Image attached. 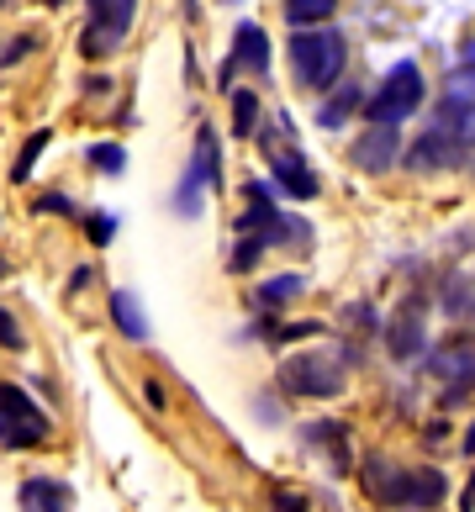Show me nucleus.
Returning <instances> with one entry per match:
<instances>
[{"label": "nucleus", "mask_w": 475, "mask_h": 512, "mask_svg": "<svg viewBox=\"0 0 475 512\" xmlns=\"http://www.w3.org/2000/svg\"><path fill=\"white\" fill-rule=\"evenodd\" d=\"M6 275H11V264H6V259H0V280H6Z\"/></svg>", "instance_id": "35"}, {"label": "nucleus", "mask_w": 475, "mask_h": 512, "mask_svg": "<svg viewBox=\"0 0 475 512\" xmlns=\"http://www.w3.org/2000/svg\"><path fill=\"white\" fill-rule=\"evenodd\" d=\"M460 512H475V470H470V481H465V491H460Z\"/></svg>", "instance_id": "32"}, {"label": "nucleus", "mask_w": 475, "mask_h": 512, "mask_svg": "<svg viewBox=\"0 0 475 512\" xmlns=\"http://www.w3.org/2000/svg\"><path fill=\"white\" fill-rule=\"evenodd\" d=\"M32 48H37V37H16V43H11L6 53H0V59H6V64H16V59H27Z\"/></svg>", "instance_id": "29"}, {"label": "nucleus", "mask_w": 475, "mask_h": 512, "mask_svg": "<svg viewBox=\"0 0 475 512\" xmlns=\"http://www.w3.org/2000/svg\"><path fill=\"white\" fill-rule=\"evenodd\" d=\"M90 286V264H80V270H74V280H69V291H85Z\"/></svg>", "instance_id": "33"}, {"label": "nucleus", "mask_w": 475, "mask_h": 512, "mask_svg": "<svg viewBox=\"0 0 475 512\" xmlns=\"http://www.w3.org/2000/svg\"><path fill=\"white\" fill-rule=\"evenodd\" d=\"M354 111H365V90H359L354 80H349V85L338 80V85L328 90V101L317 106V127H344Z\"/></svg>", "instance_id": "15"}, {"label": "nucleus", "mask_w": 475, "mask_h": 512, "mask_svg": "<svg viewBox=\"0 0 475 512\" xmlns=\"http://www.w3.org/2000/svg\"><path fill=\"white\" fill-rule=\"evenodd\" d=\"M460 138H465V148H475V106L460 111Z\"/></svg>", "instance_id": "31"}, {"label": "nucleus", "mask_w": 475, "mask_h": 512, "mask_svg": "<svg viewBox=\"0 0 475 512\" xmlns=\"http://www.w3.org/2000/svg\"><path fill=\"white\" fill-rule=\"evenodd\" d=\"M460 449H465V454H470V460H475V423L465 428V439H460Z\"/></svg>", "instance_id": "34"}, {"label": "nucleus", "mask_w": 475, "mask_h": 512, "mask_svg": "<svg viewBox=\"0 0 475 512\" xmlns=\"http://www.w3.org/2000/svg\"><path fill=\"white\" fill-rule=\"evenodd\" d=\"M0 349H11V354L27 349V333H22V322H16L11 307H0Z\"/></svg>", "instance_id": "26"}, {"label": "nucleus", "mask_w": 475, "mask_h": 512, "mask_svg": "<svg viewBox=\"0 0 475 512\" xmlns=\"http://www.w3.org/2000/svg\"><path fill=\"white\" fill-rule=\"evenodd\" d=\"M238 69H254V74H270V37H264V27L254 22H238L233 32V53H227Z\"/></svg>", "instance_id": "14"}, {"label": "nucleus", "mask_w": 475, "mask_h": 512, "mask_svg": "<svg viewBox=\"0 0 475 512\" xmlns=\"http://www.w3.org/2000/svg\"><path fill=\"white\" fill-rule=\"evenodd\" d=\"M449 502V476L439 465H417L412 470V497H407V507H423V512H439Z\"/></svg>", "instance_id": "16"}, {"label": "nucleus", "mask_w": 475, "mask_h": 512, "mask_svg": "<svg viewBox=\"0 0 475 512\" xmlns=\"http://www.w3.org/2000/svg\"><path fill=\"white\" fill-rule=\"evenodd\" d=\"M85 238L95 243V249H106V243L117 238V212H90L85 217Z\"/></svg>", "instance_id": "25"}, {"label": "nucleus", "mask_w": 475, "mask_h": 512, "mask_svg": "<svg viewBox=\"0 0 475 512\" xmlns=\"http://www.w3.org/2000/svg\"><path fill=\"white\" fill-rule=\"evenodd\" d=\"M32 212H43V217H48V212H53V217H74V201H69L64 191H43V196L32 201Z\"/></svg>", "instance_id": "28"}, {"label": "nucleus", "mask_w": 475, "mask_h": 512, "mask_svg": "<svg viewBox=\"0 0 475 512\" xmlns=\"http://www.w3.org/2000/svg\"><path fill=\"white\" fill-rule=\"evenodd\" d=\"M190 164L206 175V191H222V143H217V127H201V132H196Z\"/></svg>", "instance_id": "17"}, {"label": "nucleus", "mask_w": 475, "mask_h": 512, "mask_svg": "<svg viewBox=\"0 0 475 512\" xmlns=\"http://www.w3.org/2000/svg\"><path fill=\"white\" fill-rule=\"evenodd\" d=\"M386 349H391V359H417L428 349V328H423V296H412L407 307H396L391 312V322H386Z\"/></svg>", "instance_id": "8"}, {"label": "nucleus", "mask_w": 475, "mask_h": 512, "mask_svg": "<svg viewBox=\"0 0 475 512\" xmlns=\"http://www.w3.org/2000/svg\"><path fill=\"white\" fill-rule=\"evenodd\" d=\"M465 154H470V148H465V138H460V111L444 106L439 117H433V127L412 143L407 164L417 169V175H433V169H454Z\"/></svg>", "instance_id": "5"}, {"label": "nucleus", "mask_w": 475, "mask_h": 512, "mask_svg": "<svg viewBox=\"0 0 475 512\" xmlns=\"http://www.w3.org/2000/svg\"><path fill=\"white\" fill-rule=\"evenodd\" d=\"M344 64H349L344 32H333V27H301L291 37V74H296L301 90H312V96H328V90L344 80Z\"/></svg>", "instance_id": "1"}, {"label": "nucleus", "mask_w": 475, "mask_h": 512, "mask_svg": "<svg viewBox=\"0 0 475 512\" xmlns=\"http://www.w3.org/2000/svg\"><path fill=\"white\" fill-rule=\"evenodd\" d=\"M359 486H365V497L380 502V507H407V497H412V470L396 465L391 454H370V460L359 465Z\"/></svg>", "instance_id": "6"}, {"label": "nucleus", "mask_w": 475, "mask_h": 512, "mask_svg": "<svg viewBox=\"0 0 475 512\" xmlns=\"http://www.w3.org/2000/svg\"><path fill=\"white\" fill-rule=\"evenodd\" d=\"M143 396H148V407H154V412H164V407H169V396L159 391V381H143Z\"/></svg>", "instance_id": "30"}, {"label": "nucleus", "mask_w": 475, "mask_h": 512, "mask_svg": "<svg viewBox=\"0 0 475 512\" xmlns=\"http://www.w3.org/2000/svg\"><path fill=\"white\" fill-rule=\"evenodd\" d=\"M428 101V80L417 64H396L386 80L375 85V96H365V117L370 127H402L407 117H417Z\"/></svg>", "instance_id": "3"}, {"label": "nucleus", "mask_w": 475, "mask_h": 512, "mask_svg": "<svg viewBox=\"0 0 475 512\" xmlns=\"http://www.w3.org/2000/svg\"><path fill=\"white\" fill-rule=\"evenodd\" d=\"M349 159H354V169H365V175H386V169L402 159V132L396 127H365L349 143Z\"/></svg>", "instance_id": "9"}, {"label": "nucleus", "mask_w": 475, "mask_h": 512, "mask_svg": "<svg viewBox=\"0 0 475 512\" xmlns=\"http://www.w3.org/2000/svg\"><path fill=\"white\" fill-rule=\"evenodd\" d=\"M344 359L349 354H322V349L285 354L280 359V391L296 396V402H333V396H344Z\"/></svg>", "instance_id": "2"}, {"label": "nucleus", "mask_w": 475, "mask_h": 512, "mask_svg": "<svg viewBox=\"0 0 475 512\" xmlns=\"http://www.w3.org/2000/svg\"><path fill=\"white\" fill-rule=\"evenodd\" d=\"M391 512H423V507H391Z\"/></svg>", "instance_id": "36"}, {"label": "nucleus", "mask_w": 475, "mask_h": 512, "mask_svg": "<svg viewBox=\"0 0 475 512\" xmlns=\"http://www.w3.org/2000/svg\"><path fill=\"white\" fill-rule=\"evenodd\" d=\"M301 291H307V275H270V280L254 291V301H259L264 312H280V307H291Z\"/></svg>", "instance_id": "18"}, {"label": "nucleus", "mask_w": 475, "mask_h": 512, "mask_svg": "<svg viewBox=\"0 0 475 512\" xmlns=\"http://www.w3.org/2000/svg\"><path fill=\"white\" fill-rule=\"evenodd\" d=\"M428 375L444 386H475V333H449L444 344H433L428 354Z\"/></svg>", "instance_id": "7"}, {"label": "nucleus", "mask_w": 475, "mask_h": 512, "mask_svg": "<svg viewBox=\"0 0 475 512\" xmlns=\"http://www.w3.org/2000/svg\"><path fill=\"white\" fill-rule=\"evenodd\" d=\"M85 164L95 169V175H111V180H117L122 169H127V148H122V143H90V148H85Z\"/></svg>", "instance_id": "22"}, {"label": "nucleus", "mask_w": 475, "mask_h": 512, "mask_svg": "<svg viewBox=\"0 0 475 512\" xmlns=\"http://www.w3.org/2000/svg\"><path fill=\"white\" fill-rule=\"evenodd\" d=\"M301 444H307V449H328V460H333L338 476H344V470L354 465L349 428H344V423H333V417H322V423H307V428H301Z\"/></svg>", "instance_id": "12"}, {"label": "nucleus", "mask_w": 475, "mask_h": 512, "mask_svg": "<svg viewBox=\"0 0 475 512\" xmlns=\"http://www.w3.org/2000/svg\"><path fill=\"white\" fill-rule=\"evenodd\" d=\"M333 11H338V0H285V22H291L296 32L301 27H322Z\"/></svg>", "instance_id": "21"}, {"label": "nucleus", "mask_w": 475, "mask_h": 512, "mask_svg": "<svg viewBox=\"0 0 475 512\" xmlns=\"http://www.w3.org/2000/svg\"><path fill=\"white\" fill-rule=\"evenodd\" d=\"M16 507L22 512H74V486L64 476H22Z\"/></svg>", "instance_id": "10"}, {"label": "nucleus", "mask_w": 475, "mask_h": 512, "mask_svg": "<svg viewBox=\"0 0 475 512\" xmlns=\"http://www.w3.org/2000/svg\"><path fill=\"white\" fill-rule=\"evenodd\" d=\"M270 175H275V185L291 201H312L317 191H322V180H317V169L301 159V154H291V148H285V154H275L270 159Z\"/></svg>", "instance_id": "11"}, {"label": "nucleus", "mask_w": 475, "mask_h": 512, "mask_svg": "<svg viewBox=\"0 0 475 512\" xmlns=\"http://www.w3.org/2000/svg\"><path fill=\"white\" fill-rule=\"evenodd\" d=\"M264 249H270V243H264L259 233H238V249L227 254V270H233V275H249L254 264L264 259Z\"/></svg>", "instance_id": "24"}, {"label": "nucleus", "mask_w": 475, "mask_h": 512, "mask_svg": "<svg viewBox=\"0 0 475 512\" xmlns=\"http://www.w3.org/2000/svg\"><path fill=\"white\" fill-rule=\"evenodd\" d=\"M201 191H206V175H201L196 164H185V175H180L175 201H169V206H175L180 217H201Z\"/></svg>", "instance_id": "20"}, {"label": "nucleus", "mask_w": 475, "mask_h": 512, "mask_svg": "<svg viewBox=\"0 0 475 512\" xmlns=\"http://www.w3.org/2000/svg\"><path fill=\"white\" fill-rule=\"evenodd\" d=\"M254 132H259V96L233 90V138H254Z\"/></svg>", "instance_id": "23"}, {"label": "nucleus", "mask_w": 475, "mask_h": 512, "mask_svg": "<svg viewBox=\"0 0 475 512\" xmlns=\"http://www.w3.org/2000/svg\"><path fill=\"white\" fill-rule=\"evenodd\" d=\"M53 439V417L16 381H0V449H43Z\"/></svg>", "instance_id": "4"}, {"label": "nucleus", "mask_w": 475, "mask_h": 512, "mask_svg": "<svg viewBox=\"0 0 475 512\" xmlns=\"http://www.w3.org/2000/svg\"><path fill=\"white\" fill-rule=\"evenodd\" d=\"M48 143H53L48 127H37L32 138L22 143V154H16V164H11V185H27V180H32V169H37V159L48 154Z\"/></svg>", "instance_id": "19"}, {"label": "nucleus", "mask_w": 475, "mask_h": 512, "mask_svg": "<svg viewBox=\"0 0 475 512\" xmlns=\"http://www.w3.org/2000/svg\"><path fill=\"white\" fill-rule=\"evenodd\" d=\"M106 312H111V328H117L127 344H148V312H143L138 291L117 286V291H111V301H106Z\"/></svg>", "instance_id": "13"}, {"label": "nucleus", "mask_w": 475, "mask_h": 512, "mask_svg": "<svg viewBox=\"0 0 475 512\" xmlns=\"http://www.w3.org/2000/svg\"><path fill=\"white\" fill-rule=\"evenodd\" d=\"M307 491H291V486H270V512H307Z\"/></svg>", "instance_id": "27"}]
</instances>
